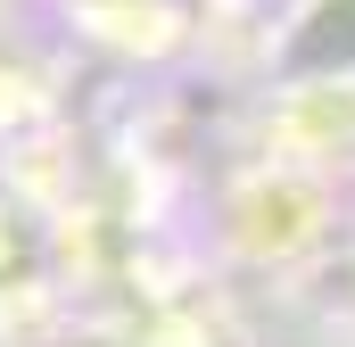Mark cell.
I'll return each instance as SVG.
<instances>
[{
  "mask_svg": "<svg viewBox=\"0 0 355 347\" xmlns=\"http://www.w3.org/2000/svg\"><path fill=\"white\" fill-rule=\"evenodd\" d=\"M289 75H347L355 67V0H314L306 25L289 33Z\"/></svg>",
  "mask_w": 355,
  "mask_h": 347,
  "instance_id": "cell-1",
  "label": "cell"
}]
</instances>
